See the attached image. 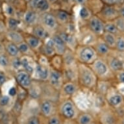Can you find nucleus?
Returning a JSON list of instances; mask_svg holds the SVG:
<instances>
[{
	"label": "nucleus",
	"instance_id": "obj_1",
	"mask_svg": "<svg viewBox=\"0 0 124 124\" xmlns=\"http://www.w3.org/2000/svg\"><path fill=\"white\" fill-rule=\"evenodd\" d=\"M91 68L96 77L103 80L109 79L114 73L108 67L107 61L101 58H98L92 64Z\"/></svg>",
	"mask_w": 124,
	"mask_h": 124
},
{
	"label": "nucleus",
	"instance_id": "obj_2",
	"mask_svg": "<svg viewBox=\"0 0 124 124\" xmlns=\"http://www.w3.org/2000/svg\"><path fill=\"white\" fill-rule=\"evenodd\" d=\"M79 75L81 83L86 87L92 88L96 83V75L91 68L81 65L79 68Z\"/></svg>",
	"mask_w": 124,
	"mask_h": 124
},
{
	"label": "nucleus",
	"instance_id": "obj_3",
	"mask_svg": "<svg viewBox=\"0 0 124 124\" xmlns=\"http://www.w3.org/2000/svg\"><path fill=\"white\" fill-rule=\"evenodd\" d=\"M79 114L75 105L70 100L64 101L59 108V115L64 119L75 120Z\"/></svg>",
	"mask_w": 124,
	"mask_h": 124
},
{
	"label": "nucleus",
	"instance_id": "obj_4",
	"mask_svg": "<svg viewBox=\"0 0 124 124\" xmlns=\"http://www.w3.org/2000/svg\"><path fill=\"white\" fill-rule=\"evenodd\" d=\"M80 61L85 64H92L98 59V54L94 47L91 46H83L79 53Z\"/></svg>",
	"mask_w": 124,
	"mask_h": 124
},
{
	"label": "nucleus",
	"instance_id": "obj_5",
	"mask_svg": "<svg viewBox=\"0 0 124 124\" xmlns=\"http://www.w3.org/2000/svg\"><path fill=\"white\" fill-rule=\"evenodd\" d=\"M118 120V117L115 110L107 109L100 113L98 122L100 124H117Z\"/></svg>",
	"mask_w": 124,
	"mask_h": 124
},
{
	"label": "nucleus",
	"instance_id": "obj_6",
	"mask_svg": "<svg viewBox=\"0 0 124 124\" xmlns=\"http://www.w3.org/2000/svg\"><path fill=\"white\" fill-rule=\"evenodd\" d=\"M89 26L92 31L98 37H101L104 33V23L98 17L93 16L90 19Z\"/></svg>",
	"mask_w": 124,
	"mask_h": 124
},
{
	"label": "nucleus",
	"instance_id": "obj_7",
	"mask_svg": "<svg viewBox=\"0 0 124 124\" xmlns=\"http://www.w3.org/2000/svg\"><path fill=\"white\" fill-rule=\"evenodd\" d=\"M108 105L114 110H118L124 106V98L122 94L119 92H114V94L107 98Z\"/></svg>",
	"mask_w": 124,
	"mask_h": 124
},
{
	"label": "nucleus",
	"instance_id": "obj_8",
	"mask_svg": "<svg viewBox=\"0 0 124 124\" xmlns=\"http://www.w3.org/2000/svg\"><path fill=\"white\" fill-rule=\"evenodd\" d=\"M107 62L108 67L113 73H118L124 70L123 61H121L117 57L108 56Z\"/></svg>",
	"mask_w": 124,
	"mask_h": 124
},
{
	"label": "nucleus",
	"instance_id": "obj_9",
	"mask_svg": "<svg viewBox=\"0 0 124 124\" xmlns=\"http://www.w3.org/2000/svg\"><path fill=\"white\" fill-rule=\"evenodd\" d=\"M40 111L43 116L47 118L55 114V106L53 102L49 100L44 101L40 105Z\"/></svg>",
	"mask_w": 124,
	"mask_h": 124
},
{
	"label": "nucleus",
	"instance_id": "obj_10",
	"mask_svg": "<svg viewBox=\"0 0 124 124\" xmlns=\"http://www.w3.org/2000/svg\"><path fill=\"white\" fill-rule=\"evenodd\" d=\"M102 16L108 21L116 20L119 17V12L112 5H106L102 8Z\"/></svg>",
	"mask_w": 124,
	"mask_h": 124
},
{
	"label": "nucleus",
	"instance_id": "obj_11",
	"mask_svg": "<svg viewBox=\"0 0 124 124\" xmlns=\"http://www.w3.org/2000/svg\"><path fill=\"white\" fill-rule=\"evenodd\" d=\"M49 83L55 88H60L62 81V76L59 70L56 69L51 70L49 73Z\"/></svg>",
	"mask_w": 124,
	"mask_h": 124
},
{
	"label": "nucleus",
	"instance_id": "obj_12",
	"mask_svg": "<svg viewBox=\"0 0 124 124\" xmlns=\"http://www.w3.org/2000/svg\"><path fill=\"white\" fill-rule=\"evenodd\" d=\"M53 41V49L55 50V53H58L59 55H63L66 52V44L61 39L59 35H55L51 38Z\"/></svg>",
	"mask_w": 124,
	"mask_h": 124
},
{
	"label": "nucleus",
	"instance_id": "obj_13",
	"mask_svg": "<svg viewBox=\"0 0 124 124\" xmlns=\"http://www.w3.org/2000/svg\"><path fill=\"white\" fill-rule=\"evenodd\" d=\"M17 81L22 87L23 88H29L31 85V74L25 71H21L18 73L16 75Z\"/></svg>",
	"mask_w": 124,
	"mask_h": 124
},
{
	"label": "nucleus",
	"instance_id": "obj_14",
	"mask_svg": "<svg viewBox=\"0 0 124 124\" xmlns=\"http://www.w3.org/2000/svg\"><path fill=\"white\" fill-rule=\"evenodd\" d=\"M94 49L96 50L98 55H99L100 56H101V57L108 56L109 55L110 51V49L108 47L105 43L104 42L101 38V40L98 41L96 42V46L94 47Z\"/></svg>",
	"mask_w": 124,
	"mask_h": 124
},
{
	"label": "nucleus",
	"instance_id": "obj_15",
	"mask_svg": "<svg viewBox=\"0 0 124 124\" xmlns=\"http://www.w3.org/2000/svg\"><path fill=\"white\" fill-rule=\"evenodd\" d=\"M116 35L114 34H111L109 33L104 32L101 38L105 43L108 47L110 49H115L116 47Z\"/></svg>",
	"mask_w": 124,
	"mask_h": 124
},
{
	"label": "nucleus",
	"instance_id": "obj_16",
	"mask_svg": "<svg viewBox=\"0 0 124 124\" xmlns=\"http://www.w3.org/2000/svg\"><path fill=\"white\" fill-rule=\"evenodd\" d=\"M43 22L47 28L55 29L57 27V20L53 14L46 13L43 16Z\"/></svg>",
	"mask_w": 124,
	"mask_h": 124
},
{
	"label": "nucleus",
	"instance_id": "obj_17",
	"mask_svg": "<svg viewBox=\"0 0 124 124\" xmlns=\"http://www.w3.org/2000/svg\"><path fill=\"white\" fill-rule=\"evenodd\" d=\"M77 124H90L94 121L93 116L90 113L82 112L79 113L75 120Z\"/></svg>",
	"mask_w": 124,
	"mask_h": 124
},
{
	"label": "nucleus",
	"instance_id": "obj_18",
	"mask_svg": "<svg viewBox=\"0 0 124 124\" xmlns=\"http://www.w3.org/2000/svg\"><path fill=\"white\" fill-rule=\"evenodd\" d=\"M33 35L40 40H44L48 37V32L42 25H36L33 27Z\"/></svg>",
	"mask_w": 124,
	"mask_h": 124
},
{
	"label": "nucleus",
	"instance_id": "obj_19",
	"mask_svg": "<svg viewBox=\"0 0 124 124\" xmlns=\"http://www.w3.org/2000/svg\"><path fill=\"white\" fill-rule=\"evenodd\" d=\"M35 70L36 73L38 75V77L40 79L46 80L49 77V70L47 69V68L44 66L40 64H38L36 65Z\"/></svg>",
	"mask_w": 124,
	"mask_h": 124
},
{
	"label": "nucleus",
	"instance_id": "obj_20",
	"mask_svg": "<svg viewBox=\"0 0 124 124\" xmlns=\"http://www.w3.org/2000/svg\"><path fill=\"white\" fill-rule=\"evenodd\" d=\"M26 43L31 49H35L40 47V46L41 44V40L35 37L34 35L28 36L26 37Z\"/></svg>",
	"mask_w": 124,
	"mask_h": 124
},
{
	"label": "nucleus",
	"instance_id": "obj_21",
	"mask_svg": "<svg viewBox=\"0 0 124 124\" xmlns=\"http://www.w3.org/2000/svg\"><path fill=\"white\" fill-rule=\"evenodd\" d=\"M37 19V14L36 12L32 10H29L26 12L25 15V21L29 25L34 24Z\"/></svg>",
	"mask_w": 124,
	"mask_h": 124
},
{
	"label": "nucleus",
	"instance_id": "obj_22",
	"mask_svg": "<svg viewBox=\"0 0 124 124\" xmlns=\"http://www.w3.org/2000/svg\"><path fill=\"white\" fill-rule=\"evenodd\" d=\"M104 32L114 34L115 35H117V34L119 33L116 25L114 24V23L111 22L104 23Z\"/></svg>",
	"mask_w": 124,
	"mask_h": 124
},
{
	"label": "nucleus",
	"instance_id": "obj_23",
	"mask_svg": "<svg viewBox=\"0 0 124 124\" xmlns=\"http://www.w3.org/2000/svg\"><path fill=\"white\" fill-rule=\"evenodd\" d=\"M63 90L67 95H73L76 91V86L72 83H67L64 85Z\"/></svg>",
	"mask_w": 124,
	"mask_h": 124
},
{
	"label": "nucleus",
	"instance_id": "obj_24",
	"mask_svg": "<svg viewBox=\"0 0 124 124\" xmlns=\"http://www.w3.org/2000/svg\"><path fill=\"white\" fill-rule=\"evenodd\" d=\"M115 49L119 52L124 53V36H117L116 37Z\"/></svg>",
	"mask_w": 124,
	"mask_h": 124
},
{
	"label": "nucleus",
	"instance_id": "obj_25",
	"mask_svg": "<svg viewBox=\"0 0 124 124\" xmlns=\"http://www.w3.org/2000/svg\"><path fill=\"white\" fill-rule=\"evenodd\" d=\"M21 64L23 68L27 72H28L29 74H32L34 71V68H33V66L31 65L29 61L27 58H23L21 59Z\"/></svg>",
	"mask_w": 124,
	"mask_h": 124
},
{
	"label": "nucleus",
	"instance_id": "obj_26",
	"mask_svg": "<svg viewBox=\"0 0 124 124\" xmlns=\"http://www.w3.org/2000/svg\"><path fill=\"white\" fill-rule=\"evenodd\" d=\"M8 36L10 38L12 39V41H14V42L16 43H20L23 42V37L22 36L21 34H20L18 32H15V31H11L8 33Z\"/></svg>",
	"mask_w": 124,
	"mask_h": 124
},
{
	"label": "nucleus",
	"instance_id": "obj_27",
	"mask_svg": "<svg viewBox=\"0 0 124 124\" xmlns=\"http://www.w3.org/2000/svg\"><path fill=\"white\" fill-rule=\"evenodd\" d=\"M7 51L9 55H10L11 56H13V57L17 56L19 52H20L18 50V46L14 44H12V43L7 45Z\"/></svg>",
	"mask_w": 124,
	"mask_h": 124
},
{
	"label": "nucleus",
	"instance_id": "obj_28",
	"mask_svg": "<svg viewBox=\"0 0 124 124\" xmlns=\"http://www.w3.org/2000/svg\"><path fill=\"white\" fill-rule=\"evenodd\" d=\"M18 48L20 52L23 54H26V55H29L30 53L31 48L29 47L28 45L27 44L26 42H22L20 43L18 46Z\"/></svg>",
	"mask_w": 124,
	"mask_h": 124
},
{
	"label": "nucleus",
	"instance_id": "obj_29",
	"mask_svg": "<svg viewBox=\"0 0 124 124\" xmlns=\"http://www.w3.org/2000/svg\"><path fill=\"white\" fill-rule=\"evenodd\" d=\"M60 115L55 114L48 118L47 124H62V120H61Z\"/></svg>",
	"mask_w": 124,
	"mask_h": 124
},
{
	"label": "nucleus",
	"instance_id": "obj_30",
	"mask_svg": "<svg viewBox=\"0 0 124 124\" xmlns=\"http://www.w3.org/2000/svg\"><path fill=\"white\" fill-rule=\"evenodd\" d=\"M114 24L116 25L119 32H124V18L118 17L115 20Z\"/></svg>",
	"mask_w": 124,
	"mask_h": 124
},
{
	"label": "nucleus",
	"instance_id": "obj_31",
	"mask_svg": "<svg viewBox=\"0 0 124 124\" xmlns=\"http://www.w3.org/2000/svg\"><path fill=\"white\" fill-rule=\"evenodd\" d=\"M57 18L62 22H66L69 18V14L64 10H59L57 12Z\"/></svg>",
	"mask_w": 124,
	"mask_h": 124
},
{
	"label": "nucleus",
	"instance_id": "obj_32",
	"mask_svg": "<svg viewBox=\"0 0 124 124\" xmlns=\"http://www.w3.org/2000/svg\"><path fill=\"white\" fill-rule=\"evenodd\" d=\"M37 7L42 11L47 10L49 7V3L47 0H40L37 5Z\"/></svg>",
	"mask_w": 124,
	"mask_h": 124
},
{
	"label": "nucleus",
	"instance_id": "obj_33",
	"mask_svg": "<svg viewBox=\"0 0 124 124\" xmlns=\"http://www.w3.org/2000/svg\"><path fill=\"white\" fill-rule=\"evenodd\" d=\"M26 124H40L39 118L36 116H31L27 120Z\"/></svg>",
	"mask_w": 124,
	"mask_h": 124
},
{
	"label": "nucleus",
	"instance_id": "obj_34",
	"mask_svg": "<svg viewBox=\"0 0 124 124\" xmlns=\"http://www.w3.org/2000/svg\"><path fill=\"white\" fill-rule=\"evenodd\" d=\"M90 16L89 10H88V8L86 7H83L81 8V10L80 11V16L83 19H87Z\"/></svg>",
	"mask_w": 124,
	"mask_h": 124
},
{
	"label": "nucleus",
	"instance_id": "obj_35",
	"mask_svg": "<svg viewBox=\"0 0 124 124\" xmlns=\"http://www.w3.org/2000/svg\"><path fill=\"white\" fill-rule=\"evenodd\" d=\"M19 22L14 18H10L8 20V25L9 27L12 29H14L18 27L19 24Z\"/></svg>",
	"mask_w": 124,
	"mask_h": 124
},
{
	"label": "nucleus",
	"instance_id": "obj_36",
	"mask_svg": "<svg viewBox=\"0 0 124 124\" xmlns=\"http://www.w3.org/2000/svg\"><path fill=\"white\" fill-rule=\"evenodd\" d=\"M8 60L6 56L4 55H0V65L6 66L8 65Z\"/></svg>",
	"mask_w": 124,
	"mask_h": 124
},
{
	"label": "nucleus",
	"instance_id": "obj_37",
	"mask_svg": "<svg viewBox=\"0 0 124 124\" xmlns=\"http://www.w3.org/2000/svg\"><path fill=\"white\" fill-rule=\"evenodd\" d=\"M117 73V79H118L119 83L121 84H124V70L119 71Z\"/></svg>",
	"mask_w": 124,
	"mask_h": 124
},
{
	"label": "nucleus",
	"instance_id": "obj_38",
	"mask_svg": "<svg viewBox=\"0 0 124 124\" xmlns=\"http://www.w3.org/2000/svg\"><path fill=\"white\" fill-rule=\"evenodd\" d=\"M9 102V98L7 96H4L1 98L0 100V105L2 106H5Z\"/></svg>",
	"mask_w": 124,
	"mask_h": 124
},
{
	"label": "nucleus",
	"instance_id": "obj_39",
	"mask_svg": "<svg viewBox=\"0 0 124 124\" xmlns=\"http://www.w3.org/2000/svg\"><path fill=\"white\" fill-rule=\"evenodd\" d=\"M103 1L108 5H113L119 3L122 0H103Z\"/></svg>",
	"mask_w": 124,
	"mask_h": 124
},
{
	"label": "nucleus",
	"instance_id": "obj_40",
	"mask_svg": "<svg viewBox=\"0 0 124 124\" xmlns=\"http://www.w3.org/2000/svg\"><path fill=\"white\" fill-rule=\"evenodd\" d=\"M21 65H22L21 64V60H20L19 59H16L13 62V66L16 68L20 67Z\"/></svg>",
	"mask_w": 124,
	"mask_h": 124
},
{
	"label": "nucleus",
	"instance_id": "obj_41",
	"mask_svg": "<svg viewBox=\"0 0 124 124\" xmlns=\"http://www.w3.org/2000/svg\"><path fill=\"white\" fill-rule=\"evenodd\" d=\"M75 120H68V119H64L62 120V124H73V123L75 122ZM75 124H77V123Z\"/></svg>",
	"mask_w": 124,
	"mask_h": 124
},
{
	"label": "nucleus",
	"instance_id": "obj_42",
	"mask_svg": "<svg viewBox=\"0 0 124 124\" xmlns=\"http://www.w3.org/2000/svg\"><path fill=\"white\" fill-rule=\"evenodd\" d=\"M8 93H9V95H10V96H15V95L16 94V88L14 87L11 88L9 90Z\"/></svg>",
	"mask_w": 124,
	"mask_h": 124
},
{
	"label": "nucleus",
	"instance_id": "obj_43",
	"mask_svg": "<svg viewBox=\"0 0 124 124\" xmlns=\"http://www.w3.org/2000/svg\"><path fill=\"white\" fill-rule=\"evenodd\" d=\"M6 81V77L4 75L0 74V85H3Z\"/></svg>",
	"mask_w": 124,
	"mask_h": 124
},
{
	"label": "nucleus",
	"instance_id": "obj_44",
	"mask_svg": "<svg viewBox=\"0 0 124 124\" xmlns=\"http://www.w3.org/2000/svg\"><path fill=\"white\" fill-rule=\"evenodd\" d=\"M7 12H8V14H12V13H13V8L11 7L8 6V8H7Z\"/></svg>",
	"mask_w": 124,
	"mask_h": 124
},
{
	"label": "nucleus",
	"instance_id": "obj_45",
	"mask_svg": "<svg viewBox=\"0 0 124 124\" xmlns=\"http://www.w3.org/2000/svg\"><path fill=\"white\" fill-rule=\"evenodd\" d=\"M40 0H32V3H33V6H35L37 7V5L39 3V2Z\"/></svg>",
	"mask_w": 124,
	"mask_h": 124
},
{
	"label": "nucleus",
	"instance_id": "obj_46",
	"mask_svg": "<svg viewBox=\"0 0 124 124\" xmlns=\"http://www.w3.org/2000/svg\"><path fill=\"white\" fill-rule=\"evenodd\" d=\"M3 28H4L3 23L1 22H0V31H2L3 30Z\"/></svg>",
	"mask_w": 124,
	"mask_h": 124
},
{
	"label": "nucleus",
	"instance_id": "obj_47",
	"mask_svg": "<svg viewBox=\"0 0 124 124\" xmlns=\"http://www.w3.org/2000/svg\"><path fill=\"white\" fill-rule=\"evenodd\" d=\"M120 13H121V14H122V17H124V8H122V10H121V11H120Z\"/></svg>",
	"mask_w": 124,
	"mask_h": 124
},
{
	"label": "nucleus",
	"instance_id": "obj_48",
	"mask_svg": "<svg viewBox=\"0 0 124 124\" xmlns=\"http://www.w3.org/2000/svg\"><path fill=\"white\" fill-rule=\"evenodd\" d=\"M90 124H100L99 123V122H98V121H96V120H94V122H92Z\"/></svg>",
	"mask_w": 124,
	"mask_h": 124
},
{
	"label": "nucleus",
	"instance_id": "obj_49",
	"mask_svg": "<svg viewBox=\"0 0 124 124\" xmlns=\"http://www.w3.org/2000/svg\"><path fill=\"white\" fill-rule=\"evenodd\" d=\"M76 1H77L78 3H83L85 2V0H76Z\"/></svg>",
	"mask_w": 124,
	"mask_h": 124
},
{
	"label": "nucleus",
	"instance_id": "obj_50",
	"mask_svg": "<svg viewBox=\"0 0 124 124\" xmlns=\"http://www.w3.org/2000/svg\"><path fill=\"white\" fill-rule=\"evenodd\" d=\"M51 1H57V0H50Z\"/></svg>",
	"mask_w": 124,
	"mask_h": 124
}]
</instances>
